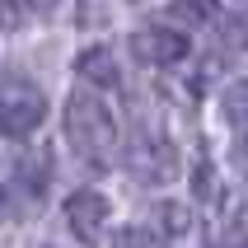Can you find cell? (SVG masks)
Returning a JSON list of instances; mask_svg holds the SVG:
<instances>
[{
	"label": "cell",
	"instance_id": "5",
	"mask_svg": "<svg viewBox=\"0 0 248 248\" xmlns=\"http://www.w3.org/2000/svg\"><path fill=\"white\" fill-rule=\"evenodd\" d=\"M131 47H136V56L145 66H178L187 56V38L178 28H140L131 38Z\"/></svg>",
	"mask_w": 248,
	"mask_h": 248
},
{
	"label": "cell",
	"instance_id": "16",
	"mask_svg": "<svg viewBox=\"0 0 248 248\" xmlns=\"http://www.w3.org/2000/svg\"><path fill=\"white\" fill-rule=\"evenodd\" d=\"M38 248H42V244H38Z\"/></svg>",
	"mask_w": 248,
	"mask_h": 248
},
{
	"label": "cell",
	"instance_id": "11",
	"mask_svg": "<svg viewBox=\"0 0 248 248\" xmlns=\"http://www.w3.org/2000/svg\"><path fill=\"white\" fill-rule=\"evenodd\" d=\"M187 225H192V216L183 206H173V202L159 206V234H187Z\"/></svg>",
	"mask_w": 248,
	"mask_h": 248
},
{
	"label": "cell",
	"instance_id": "8",
	"mask_svg": "<svg viewBox=\"0 0 248 248\" xmlns=\"http://www.w3.org/2000/svg\"><path fill=\"white\" fill-rule=\"evenodd\" d=\"M220 112L230 126H248V80H230L220 94Z\"/></svg>",
	"mask_w": 248,
	"mask_h": 248
},
{
	"label": "cell",
	"instance_id": "9",
	"mask_svg": "<svg viewBox=\"0 0 248 248\" xmlns=\"http://www.w3.org/2000/svg\"><path fill=\"white\" fill-rule=\"evenodd\" d=\"M220 42L230 52H248V10H230L220 19Z\"/></svg>",
	"mask_w": 248,
	"mask_h": 248
},
{
	"label": "cell",
	"instance_id": "17",
	"mask_svg": "<svg viewBox=\"0 0 248 248\" xmlns=\"http://www.w3.org/2000/svg\"><path fill=\"white\" fill-rule=\"evenodd\" d=\"M244 248H248V244H244Z\"/></svg>",
	"mask_w": 248,
	"mask_h": 248
},
{
	"label": "cell",
	"instance_id": "6",
	"mask_svg": "<svg viewBox=\"0 0 248 248\" xmlns=\"http://www.w3.org/2000/svg\"><path fill=\"white\" fill-rule=\"evenodd\" d=\"M75 75L84 84H98V89H117L122 84V70H117V56L108 47H84L75 56Z\"/></svg>",
	"mask_w": 248,
	"mask_h": 248
},
{
	"label": "cell",
	"instance_id": "15",
	"mask_svg": "<svg viewBox=\"0 0 248 248\" xmlns=\"http://www.w3.org/2000/svg\"><path fill=\"white\" fill-rule=\"evenodd\" d=\"M0 216H5V192H0Z\"/></svg>",
	"mask_w": 248,
	"mask_h": 248
},
{
	"label": "cell",
	"instance_id": "10",
	"mask_svg": "<svg viewBox=\"0 0 248 248\" xmlns=\"http://www.w3.org/2000/svg\"><path fill=\"white\" fill-rule=\"evenodd\" d=\"M173 14H178L183 24H211L216 0H173Z\"/></svg>",
	"mask_w": 248,
	"mask_h": 248
},
{
	"label": "cell",
	"instance_id": "1",
	"mask_svg": "<svg viewBox=\"0 0 248 248\" xmlns=\"http://www.w3.org/2000/svg\"><path fill=\"white\" fill-rule=\"evenodd\" d=\"M66 140L70 150L89 159V164H108V155L117 150V117L108 112V103L89 89H75L66 98Z\"/></svg>",
	"mask_w": 248,
	"mask_h": 248
},
{
	"label": "cell",
	"instance_id": "4",
	"mask_svg": "<svg viewBox=\"0 0 248 248\" xmlns=\"http://www.w3.org/2000/svg\"><path fill=\"white\" fill-rule=\"evenodd\" d=\"M66 225L70 234L80 239V244H98V234H103V225H108V197L103 192H70L66 197Z\"/></svg>",
	"mask_w": 248,
	"mask_h": 248
},
{
	"label": "cell",
	"instance_id": "7",
	"mask_svg": "<svg viewBox=\"0 0 248 248\" xmlns=\"http://www.w3.org/2000/svg\"><path fill=\"white\" fill-rule=\"evenodd\" d=\"M47 173H52V169H47V159H33V155H24V159H19V164H14V178H19V187H24L28 192V202H33V206H38L42 202V187H47Z\"/></svg>",
	"mask_w": 248,
	"mask_h": 248
},
{
	"label": "cell",
	"instance_id": "12",
	"mask_svg": "<svg viewBox=\"0 0 248 248\" xmlns=\"http://www.w3.org/2000/svg\"><path fill=\"white\" fill-rule=\"evenodd\" d=\"M112 248H164V244H159V234H150V230L126 225L122 234H117V244H112Z\"/></svg>",
	"mask_w": 248,
	"mask_h": 248
},
{
	"label": "cell",
	"instance_id": "3",
	"mask_svg": "<svg viewBox=\"0 0 248 248\" xmlns=\"http://www.w3.org/2000/svg\"><path fill=\"white\" fill-rule=\"evenodd\" d=\"M126 169H131V178H140V183H173L178 178V150H173L164 136L140 131V136L126 145Z\"/></svg>",
	"mask_w": 248,
	"mask_h": 248
},
{
	"label": "cell",
	"instance_id": "13",
	"mask_svg": "<svg viewBox=\"0 0 248 248\" xmlns=\"http://www.w3.org/2000/svg\"><path fill=\"white\" fill-rule=\"evenodd\" d=\"M234 164H239V173L248 178V136H244V140L234 145Z\"/></svg>",
	"mask_w": 248,
	"mask_h": 248
},
{
	"label": "cell",
	"instance_id": "2",
	"mask_svg": "<svg viewBox=\"0 0 248 248\" xmlns=\"http://www.w3.org/2000/svg\"><path fill=\"white\" fill-rule=\"evenodd\" d=\"M42 117H47V94L33 80H24V75L0 80V136L24 140L42 126Z\"/></svg>",
	"mask_w": 248,
	"mask_h": 248
},
{
	"label": "cell",
	"instance_id": "14",
	"mask_svg": "<svg viewBox=\"0 0 248 248\" xmlns=\"http://www.w3.org/2000/svg\"><path fill=\"white\" fill-rule=\"evenodd\" d=\"M28 5H33V10H47V5H56V0H28Z\"/></svg>",
	"mask_w": 248,
	"mask_h": 248
}]
</instances>
